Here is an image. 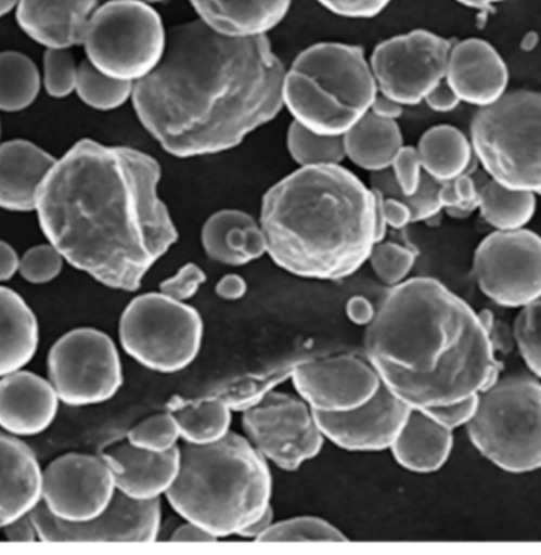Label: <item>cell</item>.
<instances>
[{"label":"cell","mask_w":541,"mask_h":555,"mask_svg":"<svg viewBox=\"0 0 541 555\" xmlns=\"http://www.w3.org/2000/svg\"><path fill=\"white\" fill-rule=\"evenodd\" d=\"M160 164L133 147L78 141L37 195L41 231L64 260L99 284L137 292L178 243L158 195Z\"/></svg>","instance_id":"obj_1"},{"label":"cell","mask_w":541,"mask_h":555,"mask_svg":"<svg viewBox=\"0 0 541 555\" xmlns=\"http://www.w3.org/2000/svg\"><path fill=\"white\" fill-rule=\"evenodd\" d=\"M285 72L268 36H223L191 21L170 30L157 67L133 85V108L165 153H226L284 108Z\"/></svg>","instance_id":"obj_2"},{"label":"cell","mask_w":541,"mask_h":555,"mask_svg":"<svg viewBox=\"0 0 541 555\" xmlns=\"http://www.w3.org/2000/svg\"><path fill=\"white\" fill-rule=\"evenodd\" d=\"M364 350L382 385L410 409L464 401L501 378L480 313L433 278L388 289L366 326Z\"/></svg>","instance_id":"obj_3"},{"label":"cell","mask_w":541,"mask_h":555,"mask_svg":"<svg viewBox=\"0 0 541 555\" xmlns=\"http://www.w3.org/2000/svg\"><path fill=\"white\" fill-rule=\"evenodd\" d=\"M268 257L309 281H343L377 244V195L343 165L299 167L265 193Z\"/></svg>","instance_id":"obj_4"},{"label":"cell","mask_w":541,"mask_h":555,"mask_svg":"<svg viewBox=\"0 0 541 555\" xmlns=\"http://www.w3.org/2000/svg\"><path fill=\"white\" fill-rule=\"evenodd\" d=\"M272 474L246 436L230 430L209 444L181 447V464L165 499L184 520L217 541L237 537L271 506Z\"/></svg>","instance_id":"obj_5"},{"label":"cell","mask_w":541,"mask_h":555,"mask_svg":"<svg viewBox=\"0 0 541 555\" xmlns=\"http://www.w3.org/2000/svg\"><path fill=\"white\" fill-rule=\"evenodd\" d=\"M377 94L369 59L357 44H312L285 72V108L319 134L343 137L366 115Z\"/></svg>","instance_id":"obj_6"},{"label":"cell","mask_w":541,"mask_h":555,"mask_svg":"<svg viewBox=\"0 0 541 555\" xmlns=\"http://www.w3.org/2000/svg\"><path fill=\"white\" fill-rule=\"evenodd\" d=\"M468 439L478 453L506 474L541 468V382L533 375L499 378L478 395Z\"/></svg>","instance_id":"obj_7"},{"label":"cell","mask_w":541,"mask_h":555,"mask_svg":"<svg viewBox=\"0 0 541 555\" xmlns=\"http://www.w3.org/2000/svg\"><path fill=\"white\" fill-rule=\"evenodd\" d=\"M471 143L492 181L541 195V94L515 91L475 113Z\"/></svg>","instance_id":"obj_8"},{"label":"cell","mask_w":541,"mask_h":555,"mask_svg":"<svg viewBox=\"0 0 541 555\" xmlns=\"http://www.w3.org/2000/svg\"><path fill=\"white\" fill-rule=\"evenodd\" d=\"M86 56L102 74L137 82L154 70L167 47L157 10L140 0H108L89 20Z\"/></svg>","instance_id":"obj_9"},{"label":"cell","mask_w":541,"mask_h":555,"mask_svg":"<svg viewBox=\"0 0 541 555\" xmlns=\"http://www.w3.org/2000/svg\"><path fill=\"white\" fill-rule=\"evenodd\" d=\"M119 340L138 364L158 374H175L194 363L202 350V315L195 307L164 293H144L124 309Z\"/></svg>","instance_id":"obj_10"},{"label":"cell","mask_w":541,"mask_h":555,"mask_svg":"<svg viewBox=\"0 0 541 555\" xmlns=\"http://www.w3.org/2000/svg\"><path fill=\"white\" fill-rule=\"evenodd\" d=\"M47 364L48 380L56 389L59 401L68 406L110 401L124 384L116 344L95 327H77L59 337Z\"/></svg>","instance_id":"obj_11"},{"label":"cell","mask_w":541,"mask_h":555,"mask_svg":"<svg viewBox=\"0 0 541 555\" xmlns=\"http://www.w3.org/2000/svg\"><path fill=\"white\" fill-rule=\"evenodd\" d=\"M244 436L270 464L296 472L322 453L325 437L315 413L299 396L272 391L243 412Z\"/></svg>","instance_id":"obj_12"},{"label":"cell","mask_w":541,"mask_h":555,"mask_svg":"<svg viewBox=\"0 0 541 555\" xmlns=\"http://www.w3.org/2000/svg\"><path fill=\"white\" fill-rule=\"evenodd\" d=\"M474 275L495 305H530L541 296V236L526 229L488 234L475 250Z\"/></svg>","instance_id":"obj_13"},{"label":"cell","mask_w":541,"mask_h":555,"mask_svg":"<svg viewBox=\"0 0 541 555\" xmlns=\"http://www.w3.org/2000/svg\"><path fill=\"white\" fill-rule=\"evenodd\" d=\"M450 40L425 29L378 43L369 59L378 92L402 106L425 102L447 75Z\"/></svg>","instance_id":"obj_14"},{"label":"cell","mask_w":541,"mask_h":555,"mask_svg":"<svg viewBox=\"0 0 541 555\" xmlns=\"http://www.w3.org/2000/svg\"><path fill=\"white\" fill-rule=\"evenodd\" d=\"M30 517L43 543H153L160 533L162 502L116 491L105 512L88 522H65L41 502Z\"/></svg>","instance_id":"obj_15"},{"label":"cell","mask_w":541,"mask_h":555,"mask_svg":"<svg viewBox=\"0 0 541 555\" xmlns=\"http://www.w3.org/2000/svg\"><path fill=\"white\" fill-rule=\"evenodd\" d=\"M116 486L102 456L67 453L41 474V503L65 522H88L105 512Z\"/></svg>","instance_id":"obj_16"},{"label":"cell","mask_w":541,"mask_h":555,"mask_svg":"<svg viewBox=\"0 0 541 555\" xmlns=\"http://www.w3.org/2000/svg\"><path fill=\"white\" fill-rule=\"evenodd\" d=\"M296 395L313 412L340 413L371 401L382 380L368 358L355 354L313 358L302 361L291 378Z\"/></svg>","instance_id":"obj_17"},{"label":"cell","mask_w":541,"mask_h":555,"mask_svg":"<svg viewBox=\"0 0 541 555\" xmlns=\"http://www.w3.org/2000/svg\"><path fill=\"white\" fill-rule=\"evenodd\" d=\"M410 409L387 386L358 409L340 413H315L325 440L353 453H377L391 448L409 418Z\"/></svg>","instance_id":"obj_18"},{"label":"cell","mask_w":541,"mask_h":555,"mask_svg":"<svg viewBox=\"0 0 541 555\" xmlns=\"http://www.w3.org/2000/svg\"><path fill=\"white\" fill-rule=\"evenodd\" d=\"M100 456L112 470L116 491L130 499L155 500L165 498L178 477L181 447L155 453L124 439L108 444Z\"/></svg>","instance_id":"obj_19"},{"label":"cell","mask_w":541,"mask_h":555,"mask_svg":"<svg viewBox=\"0 0 541 555\" xmlns=\"http://www.w3.org/2000/svg\"><path fill=\"white\" fill-rule=\"evenodd\" d=\"M508 67L499 51L481 39H467L451 47L445 81L461 102L492 105L506 92Z\"/></svg>","instance_id":"obj_20"},{"label":"cell","mask_w":541,"mask_h":555,"mask_svg":"<svg viewBox=\"0 0 541 555\" xmlns=\"http://www.w3.org/2000/svg\"><path fill=\"white\" fill-rule=\"evenodd\" d=\"M59 402L50 380L20 369L0 378V427L16 437L39 436L56 418Z\"/></svg>","instance_id":"obj_21"},{"label":"cell","mask_w":541,"mask_h":555,"mask_svg":"<svg viewBox=\"0 0 541 555\" xmlns=\"http://www.w3.org/2000/svg\"><path fill=\"white\" fill-rule=\"evenodd\" d=\"M98 0H20L16 21L21 30L41 47L68 50L82 44Z\"/></svg>","instance_id":"obj_22"},{"label":"cell","mask_w":541,"mask_h":555,"mask_svg":"<svg viewBox=\"0 0 541 555\" xmlns=\"http://www.w3.org/2000/svg\"><path fill=\"white\" fill-rule=\"evenodd\" d=\"M41 474L33 448L12 434L0 433V529L39 505Z\"/></svg>","instance_id":"obj_23"},{"label":"cell","mask_w":541,"mask_h":555,"mask_svg":"<svg viewBox=\"0 0 541 555\" xmlns=\"http://www.w3.org/2000/svg\"><path fill=\"white\" fill-rule=\"evenodd\" d=\"M57 158L26 140L0 144V208L36 211L37 195Z\"/></svg>","instance_id":"obj_24"},{"label":"cell","mask_w":541,"mask_h":555,"mask_svg":"<svg viewBox=\"0 0 541 555\" xmlns=\"http://www.w3.org/2000/svg\"><path fill=\"white\" fill-rule=\"evenodd\" d=\"M202 246L212 261L233 268L246 267L268 251L260 222L240 209H222L208 217Z\"/></svg>","instance_id":"obj_25"},{"label":"cell","mask_w":541,"mask_h":555,"mask_svg":"<svg viewBox=\"0 0 541 555\" xmlns=\"http://www.w3.org/2000/svg\"><path fill=\"white\" fill-rule=\"evenodd\" d=\"M199 21L230 37L268 36L284 21L293 0H189Z\"/></svg>","instance_id":"obj_26"},{"label":"cell","mask_w":541,"mask_h":555,"mask_svg":"<svg viewBox=\"0 0 541 555\" xmlns=\"http://www.w3.org/2000/svg\"><path fill=\"white\" fill-rule=\"evenodd\" d=\"M453 430L434 422L426 412L412 409L409 418L391 444L395 461L412 474H434L450 460Z\"/></svg>","instance_id":"obj_27"},{"label":"cell","mask_w":541,"mask_h":555,"mask_svg":"<svg viewBox=\"0 0 541 555\" xmlns=\"http://www.w3.org/2000/svg\"><path fill=\"white\" fill-rule=\"evenodd\" d=\"M34 310L15 292L0 285V378L26 367L39 350Z\"/></svg>","instance_id":"obj_28"},{"label":"cell","mask_w":541,"mask_h":555,"mask_svg":"<svg viewBox=\"0 0 541 555\" xmlns=\"http://www.w3.org/2000/svg\"><path fill=\"white\" fill-rule=\"evenodd\" d=\"M343 141L348 160L369 172L389 170L404 146L398 120L382 119L371 112L343 134Z\"/></svg>","instance_id":"obj_29"},{"label":"cell","mask_w":541,"mask_h":555,"mask_svg":"<svg viewBox=\"0 0 541 555\" xmlns=\"http://www.w3.org/2000/svg\"><path fill=\"white\" fill-rule=\"evenodd\" d=\"M423 171L436 181L445 182L468 172L474 157L471 138L453 126H436L420 138Z\"/></svg>","instance_id":"obj_30"},{"label":"cell","mask_w":541,"mask_h":555,"mask_svg":"<svg viewBox=\"0 0 541 555\" xmlns=\"http://www.w3.org/2000/svg\"><path fill=\"white\" fill-rule=\"evenodd\" d=\"M168 412L173 413L181 440L189 444L216 443L232 427V410L208 395L196 399L175 398L168 405Z\"/></svg>","instance_id":"obj_31"},{"label":"cell","mask_w":541,"mask_h":555,"mask_svg":"<svg viewBox=\"0 0 541 555\" xmlns=\"http://www.w3.org/2000/svg\"><path fill=\"white\" fill-rule=\"evenodd\" d=\"M308 358L309 354H295V357L285 358L263 371L240 375L232 380L214 386L206 395L219 399L232 412H246L263 401L270 392L278 389V386L291 380L295 369Z\"/></svg>","instance_id":"obj_32"},{"label":"cell","mask_w":541,"mask_h":555,"mask_svg":"<svg viewBox=\"0 0 541 555\" xmlns=\"http://www.w3.org/2000/svg\"><path fill=\"white\" fill-rule=\"evenodd\" d=\"M478 209L495 231L526 229L536 214V193L515 191L489 179L478 189Z\"/></svg>","instance_id":"obj_33"},{"label":"cell","mask_w":541,"mask_h":555,"mask_svg":"<svg viewBox=\"0 0 541 555\" xmlns=\"http://www.w3.org/2000/svg\"><path fill=\"white\" fill-rule=\"evenodd\" d=\"M41 77L33 59L18 51L0 53V112L29 108L40 94Z\"/></svg>","instance_id":"obj_34"},{"label":"cell","mask_w":541,"mask_h":555,"mask_svg":"<svg viewBox=\"0 0 541 555\" xmlns=\"http://www.w3.org/2000/svg\"><path fill=\"white\" fill-rule=\"evenodd\" d=\"M136 82L120 81L102 74L89 61L78 67L77 94L79 100L99 112H113L126 105L133 94Z\"/></svg>","instance_id":"obj_35"},{"label":"cell","mask_w":541,"mask_h":555,"mask_svg":"<svg viewBox=\"0 0 541 555\" xmlns=\"http://www.w3.org/2000/svg\"><path fill=\"white\" fill-rule=\"evenodd\" d=\"M287 147L299 167L340 165L346 158L343 137L312 132L296 120L288 127Z\"/></svg>","instance_id":"obj_36"},{"label":"cell","mask_w":541,"mask_h":555,"mask_svg":"<svg viewBox=\"0 0 541 555\" xmlns=\"http://www.w3.org/2000/svg\"><path fill=\"white\" fill-rule=\"evenodd\" d=\"M348 538L336 526L317 516H298L272 524L260 543H343Z\"/></svg>","instance_id":"obj_37"},{"label":"cell","mask_w":541,"mask_h":555,"mask_svg":"<svg viewBox=\"0 0 541 555\" xmlns=\"http://www.w3.org/2000/svg\"><path fill=\"white\" fill-rule=\"evenodd\" d=\"M416 251L392 241H381L372 247L368 263L378 281L387 287H396L407 281L415 267Z\"/></svg>","instance_id":"obj_38"},{"label":"cell","mask_w":541,"mask_h":555,"mask_svg":"<svg viewBox=\"0 0 541 555\" xmlns=\"http://www.w3.org/2000/svg\"><path fill=\"white\" fill-rule=\"evenodd\" d=\"M126 439L141 450L164 453L179 447L181 434L173 413L164 412L138 423L129 430Z\"/></svg>","instance_id":"obj_39"},{"label":"cell","mask_w":541,"mask_h":555,"mask_svg":"<svg viewBox=\"0 0 541 555\" xmlns=\"http://www.w3.org/2000/svg\"><path fill=\"white\" fill-rule=\"evenodd\" d=\"M513 334L524 363L541 380V296L523 307Z\"/></svg>","instance_id":"obj_40"},{"label":"cell","mask_w":541,"mask_h":555,"mask_svg":"<svg viewBox=\"0 0 541 555\" xmlns=\"http://www.w3.org/2000/svg\"><path fill=\"white\" fill-rule=\"evenodd\" d=\"M78 67L68 50L50 48L43 57L44 91L54 99H65L77 91Z\"/></svg>","instance_id":"obj_41"},{"label":"cell","mask_w":541,"mask_h":555,"mask_svg":"<svg viewBox=\"0 0 541 555\" xmlns=\"http://www.w3.org/2000/svg\"><path fill=\"white\" fill-rule=\"evenodd\" d=\"M64 263V257L53 244H40L23 255L18 272L29 284H48L61 274Z\"/></svg>","instance_id":"obj_42"},{"label":"cell","mask_w":541,"mask_h":555,"mask_svg":"<svg viewBox=\"0 0 541 555\" xmlns=\"http://www.w3.org/2000/svg\"><path fill=\"white\" fill-rule=\"evenodd\" d=\"M389 170H391L392 188L402 196H412L418 191L425 175L418 150L413 146H402L396 154Z\"/></svg>","instance_id":"obj_43"},{"label":"cell","mask_w":541,"mask_h":555,"mask_svg":"<svg viewBox=\"0 0 541 555\" xmlns=\"http://www.w3.org/2000/svg\"><path fill=\"white\" fill-rule=\"evenodd\" d=\"M208 281L205 271L195 263L184 264L175 275L165 279L158 285V292L164 293L175 301L188 302L194 298L202 285Z\"/></svg>","instance_id":"obj_44"},{"label":"cell","mask_w":541,"mask_h":555,"mask_svg":"<svg viewBox=\"0 0 541 555\" xmlns=\"http://www.w3.org/2000/svg\"><path fill=\"white\" fill-rule=\"evenodd\" d=\"M477 406L478 396H472V398L464 399V401L430 406V409H425L423 412H426L440 426L447 427L450 430H456L471 423L475 412H477Z\"/></svg>","instance_id":"obj_45"},{"label":"cell","mask_w":541,"mask_h":555,"mask_svg":"<svg viewBox=\"0 0 541 555\" xmlns=\"http://www.w3.org/2000/svg\"><path fill=\"white\" fill-rule=\"evenodd\" d=\"M323 9L350 20H371L381 15L391 0H317Z\"/></svg>","instance_id":"obj_46"},{"label":"cell","mask_w":541,"mask_h":555,"mask_svg":"<svg viewBox=\"0 0 541 555\" xmlns=\"http://www.w3.org/2000/svg\"><path fill=\"white\" fill-rule=\"evenodd\" d=\"M378 195H381L382 212H384L388 229L402 230L412 223V211L404 199L398 198V196H384L381 192Z\"/></svg>","instance_id":"obj_47"},{"label":"cell","mask_w":541,"mask_h":555,"mask_svg":"<svg viewBox=\"0 0 541 555\" xmlns=\"http://www.w3.org/2000/svg\"><path fill=\"white\" fill-rule=\"evenodd\" d=\"M426 105L436 113H450L460 106L461 100L447 81L439 82L425 99Z\"/></svg>","instance_id":"obj_48"},{"label":"cell","mask_w":541,"mask_h":555,"mask_svg":"<svg viewBox=\"0 0 541 555\" xmlns=\"http://www.w3.org/2000/svg\"><path fill=\"white\" fill-rule=\"evenodd\" d=\"M3 535L7 541H12V543H34L39 540V533H37L36 524H34L30 513L3 527Z\"/></svg>","instance_id":"obj_49"},{"label":"cell","mask_w":541,"mask_h":555,"mask_svg":"<svg viewBox=\"0 0 541 555\" xmlns=\"http://www.w3.org/2000/svg\"><path fill=\"white\" fill-rule=\"evenodd\" d=\"M216 295L223 301H240L247 293L246 279L237 274H227L220 279L214 288Z\"/></svg>","instance_id":"obj_50"},{"label":"cell","mask_w":541,"mask_h":555,"mask_svg":"<svg viewBox=\"0 0 541 555\" xmlns=\"http://www.w3.org/2000/svg\"><path fill=\"white\" fill-rule=\"evenodd\" d=\"M375 309L377 307L372 306V302L364 296H353L347 301V319L355 325L366 327L374 319Z\"/></svg>","instance_id":"obj_51"},{"label":"cell","mask_w":541,"mask_h":555,"mask_svg":"<svg viewBox=\"0 0 541 555\" xmlns=\"http://www.w3.org/2000/svg\"><path fill=\"white\" fill-rule=\"evenodd\" d=\"M170 540L176 541V543H214L217 538L212 537L208 530L199 527L198 524L184 520V524L171 533Z\"/></svg>","instance_id":"obj_52"},{"label":"cell","mask_w":541,"mask_h":555,"mask_svg":"<svg viewBox=\"0 0 541 555\" xmlns=\"http://www.w3.org/2000/svg\"><path fill=\"white\" fill-rule=\"evenodd\" d=\"M369 112H371L372 115L382 117V119L398 120L399 117L402 116V113H404V106H402L401 103L389 99V96L378 92L377 96L374 99V102H372V106Z\"/></svg>","instance_id":"obj_53"},{"label":"cell","mask_w":541,"mask_h":555,"mask_svg":"<svg viewBox=\"0 0 541 555\" xmlns=\"http://www.w3.org/2000/svg\"><path fill=\"white\" fill-rule=\"evenodd\" d=\"M20 260L16 250L5 241H0V282L10 281L20 271Z\"/></svg>","instance_id":"obj_54"},{"label":"cell","mask_w":541,"mask_h":555,"mask_svg":"<svg viewBox=\"0 0 541 555\" xmlns=\"http://www.w3.org/2000/svg\"><path fill=\"white\" fill-rule=\"evenodd\" d=\"M272 524H274V509L270 506L263 516L258 517L255 522L247 526L237 537L243 538V540L258 541V538L263 535Z\"/></svg>","instance_id":"obj_55"},{"label":"cell","mask_w":541,"mask_h":555,"mask_svg":"<svg viewBox=\"0 0 541 555\" xmlns=\"http://www.w3.org/2000/svg\"><path fill=\"white\" fill-rule=\"evenodd\" d=\"M461 5L468 7V9H488V7L494 5V3L505 2V0H456Z\"/></svg>","instance_id":"obj_56"},{"label":"cell","mask_w":541,"mask_h":555,"mask_svg":"<svg viewBox=\"0 0 541 555\" xmlns=\"http://www.w3.org/2000/svg\"><path fill=\"white\" fill-rule=\"evenodd\" d=\"M18 2L20 0H0V18H3V16L9 15L13 9H16Z\"/></svg>","instance_id":"obj_57"},{"label":"cell","mask_w":541,"mask_h":555,"mask_svg":"<svg viewBox=\"0 0 541 555\" xmlns=\"http://www.w3.org/2000/svg\"><path fill=\"white\" fill-rule=\"evenodd\" d=\"M140 2H146V3H164L167 2V0H140Z\"/></svg>","instance_id":"obj_58"},{"label":"cell","mask_w":541,"mask_h":555,"mask_svg":"<svg viewBox=\"0 0 541 555\" xmlns=\"http://www.w3.org/2000/svg\"><path fill=\"white\" fill-rule=\"evenodd\" d=\"M0 133H2V127H0Z\"/></svg>","instance_id":"obj_59"}]
</instances>
